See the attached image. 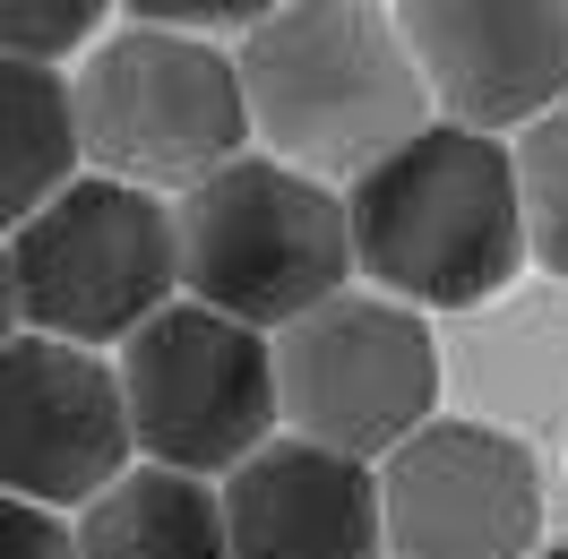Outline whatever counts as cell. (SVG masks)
Returning <instances> with one entry per match:
<instances>
[{"mask_svg": "<svg viewBox=\"0 0 568 559\" xmlns=\"http://www.w3.org/2000/svg\"><path fill=\"white\" fill-rule=\"evenodd\" d=\"M233 70L250 130L320 181H354L371 155L423 130L430 104L405 27L379 0H276L267 18H250Z\"/></svg>", "mask_w": 568, "mask_h": 559, "instance_id": "cell-2", "label": "cell"}, {"mask_svg": "<svg viewBox=\"0 0 568 559\" xmlns=\"http://www.w3.org/2000/svg\"><path fill=\"white\" fill-rule=\"evenodd\" d=\"M224 551L233 559H388L371 456L320 439H258L224 465Z\"/></svg>", "mask_w": 568, "mask_h": 559, "instance_id": "cell-11", "label": "cell"}, {"mask_svg": "<svg viewBox=\"0 0 568 559\" xmlns=\"http://www.w3.org/2000/svg\"><path fill=\"white\" fill-rule=\"evenodd\" d=\"M517 215H526V258H542L551 276H568V95L517 121Z\"/></svg>", "mask_w": 568, "mask_h": 559, "instance_id": "cell-14", "label": "cell"}, {"mask_svg": "<svg viewBox=\"0 0 568 559\" xmlns=\"http://www.w3.org/2000/svg\"><path fill=\"white\" fill-rule=\"evenodd\" d=\"M70 533H78V559H233L215 482L181 474V465H155V456L121 465Z\"/></svg>", "mask_w": 568, "mask_h": 559, "instance_id": "cell-12", "label": "cell"}, {"mask_svg": "<svg viewBox=\"0 0 568 559\" xmlns=\"http://www.w3.org/2000/svg\"><path fill=\"white\" fill-rule=\"evenodd\" d=\"M173 250L181 284L250 327H284L354 276L345 199L284 155H224L199 181H181Z\"/></svg>", "mask_w": 568, "mask_h": 559, "instance_id": "cell-3", "label": "cell"}, {"mask_svg": "<svg viewBox=\"0 0 568 559\" xmlns=\"http://www.w3.org/2000/svg\"><path fill=\"white\" fill-rule=\"evenodd\" d=\"M0 559H78V533L61 525V508L0 490Z\"/></svg>", "mask_w": 568, "mask_h": 559, "instance_id": "cell-16", "label": "cell"}, {"mask_svg": "<svg viewBox=\"0 0 568 559\" xmlns=\"http://www.w3.org/2000/svg\"><path fill=\"white\" fill-rule=\"evenodd\" d=\"M112 0H0V52H27V61H61L78 43H95Z\"/></svg>", "mask_w": 568, "mask_h": 559, "instance_id": "cell-15", "label": "cell"}, {"mask_svg": "<svg viewBox=\"0 0 568 559\" xmlns=\"http://www.w3.org/2000/svg\"><path fill=\"white\" fill-rule=\"evenodd\" d=\"M526 559H568V533H560V542H542V551H526Z\"/></svg>", "mask_w": 568, "mask_h": 559, "instance_id": "cell-19", "label": "cell"}, {"mask_svg": "<svg viewBox=\"0 0 568 559\" xmlns=\"http://www.w3.org/2000/svg\"><path fill=\"white\" fill-rule=\"evenodd\" d=\"M388 559H526L542 542V474L491 421H414L379 465Z\"/></svg>", "mask_w": 568, "mask_h": 559, "instance_id": "cell-8", "label": "cell"}, {"mask_svg": "<svg viewBox=\"0 0 568 559\" xmlns=\"http://www.w3.org/2000/svg\"><path fill=\"white\" fill-rule=\"evenodd\" d=\"M70 112H78V155L95 173L146 181V190H181L250 146L233 52L190 35V27H146V18L87 52Z\"/></svg>", "mask_w": 568, "mask_h": 559, "instance_id": "cell-5", "label": "cell"}, {"mask_svg": "<svg viewBox=\"0 0 568 559\" xmlns=\"http://www.w3.org/2000/svg\"><path fill=\"white\" fill-rule=\"evenodd\" d=\"M130 18L146 27H190V35H224V27H250V18H267L276 0H121Z\"/></svg>", "mask_w": 568, "mask_h": 559, "instance_id": "cell-17", "label": "cell"}, {"mask_svg": "<svg viewBox=\"0 0 568 559\" xmlns=\"http://www.w3.org/2000/svg\"><path fill=\"white\" fill-rule=\"evenodd\" d=\"M9 284H18V327L70 345H121L181 284L173 207L146 181L70 173L36 215L9 224Z\"/></svg>", "mask_w": 568, "mask_h": 559, "instance_id": "cell-4", "label": "cell"}, {"mask_svg": "<svg viewBox=\"0 0 568 559\" xmlns=\"http://www.w3.org/2000/svg\"><path fill=\"white\" fill-rule=\"evenodd\" d=\"M354 267L414 311H474L517 284L526 267V215L517 164L499 130L423 121L388 155H371L345 199Z\"/></svg>", "mask_w": 568, "mask_h": 559, "instance_id": "cell-1", "label": "cell"}, {"mask_svg": "<svg viewBox=\"0 0 568 559\" xmlns=\"http://www.w3.org/2000/svg\"><path fill=\"white\" fill-rule=\"evenodd\" d=\"M121 405L130 439L155 465L224 474L276 430V345L267 327L215 311V302H155L121 336Z\"/></svg>", "mask_w": 568, "mask_h": 559, "instance_id": "cell-6", "label": "cell"}, {"mask_svg": "<svg viewBox=\"0 0 568 559\" xmlns=\"http://www.w3.org/2000/svg\"><path fill=\"white\" fill-rule=\"evenodd\" d=\"M439 405L430 318L396 293H327L284 318L276 345V414L345 456H388Z\"/></svg>", "mask_w": 568, "mask_h": 559, "instance_id": "cell-7", "label": "cell"}, {"mask_svg": "<svg viewBox=\"0 0 568 559\" xmlns=\"http://www.w3.org/2000/svg\"><path fill=\"white\" fill-rule=\"evenodd\" d=\"M405 52L465 130H517L568 95V0H405Z\"/></svg>", "mask_w": 568, "mask_h": 559, "instance_id": "cell-10", "label": "cell"}, {"mask_svg": "<svg viewBox=\"0 0 568 559\" xmlns=\"http://www.w3.org/2000/svg\"><path fill=\"white\" fill-rule=\"evenodd\" d=\"M139 456L121 370L95 362V345L9 327L0 336V490L43 508H87L95 490Z\"/></svg>", "mask_w": 568, "mask_h": 559, "instance_id": "cell-9", "label": "cell"}, {"mask_svg": "<svg viewBox=\"0 0 568 559\" xmlns=\"http://www.w3.org/2000/svg\"><path fill=\"white\" fill-rule=\"evenodd\" d=\"M70 173H78L70 78L52 70V61L0 52V233L18 215H36Z\"/></svg>", "mask_w": 568, "mask_h": 559, "instance_id": "cell-13", "label": "cell"}, {"mask_svg": "<svg viewBox=\"0 0 568 559\" xmlns=\"http://www.w3.org/2000/svg\"><path fill=\"white\" fill-rule=\"evenodd\" d=\"M18 327V284H9V250H0V336Z\"/></svg>", "mask_w": 568, "mask_h": 559, "instance_id": "cell-18", "label": "cell"}]
</instances>
